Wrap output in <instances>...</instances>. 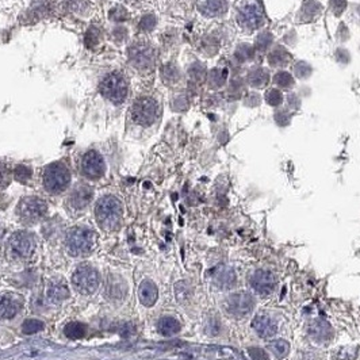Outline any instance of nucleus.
<instances>
[{"label":"nucleus","instance_id":"16","mask_svg":"<svg viewBox=\"0 0 360 360\" xmlns=\"http://www.w3.org/2000/svg\"><path fill=\"white\" fill-rule=\"evenodd\" d=\"M240 22H242L244 26H247L249 28L259 27L260 25L263 23V14L260 11L259 7L249 4V6L242 10L241 21Z\"/></svg>","mask_w":360,"mask_h":360},{"label":"nucleus","instance_id":"26","mask_svg":"<svg viewBox=\"0 0 360 360\" xmlns=\"http://www.w3.org/2000/svg\"><path fill=\"white\" fill-rule=\"evenodd\" d=\"M267 80H268V76L265 74L264 71H256L255 74H252L251 76V83L255 85V87H263V85L267 83Z\"/></svg>","mask_w":360,"mask_h":360},{"label":"nucleus","instance_id":"24","mask_svg":"<svg viewBox=\"0 0 360 360\" xmlns=\"http://www.w3.org/2000/svg\"><path fill=\"white\" fill-rule=\"evenodd\" d=\"M12 179V174L10 168L4 165V164H0V190H4L10 186Z\"/></svg>","mask_w":360,"mask_h":360},{"label":"nucleus","instance_id":"21","mask_svg":"<svg viewBox=\"0 0 360 360\" xmlns=\"http://www.w3.org/2000/svg\"><path fill=\"white\" fill-rule=\"evenodd\" d=\"M224 6H225L224 0H203L202 11L208 15H215L224 8Z\"/></svg>","mask_w":360,"mask_h":360},{"label":"nucleus","instance_id":"28","mask_svg":"<svg viewBox=\"0 0 360 360\" xmlns=\"http://www.w3.org/2000/svg\"><path fill=\"white\" fill-rule=\"evenodd\" d=\"M283 98H282V94L278 90H271L268 94H267V102L270 103L271 106H278L281 104Z\"/></svg>","mask_w":360,"mask_h":360},{"label":"nucleus","instance_id":"33","mask_svg":"<svg viewBox=\"0 0 360 360\" xmlns=\"http://www.w3.org/2000/svg\"><path fill=\"white\" fill-rule=\"evenodd\" d=\"M3 234H4V229H3V226L0 225V237L3 236Z\"/></svg>","mask_w":360,"mask_h":360},{"label":"nucleus","instance_id":"18","mask_svg":"<svg viewBox=\"0 0 360 360\" xmlns=\"http://www.w3.org/2000/svg\"><path fill=\"white\" fill-rule=\"evenodd\" d=\"M180 331L179 321L172 317H164L158 321V332L163 336H174Z\"/></svg>","mask_w":360,"mask_h":360},{"label":"nucleus","instance_id":"1","mask_svg":"<svg viewBox=\"0 0 360 360\" xmlns=\"http://www.w3.org/2000/svg\"><path fill=\"white\" fill-rule=\"evenodd\" d=\"M95 218L102 231H115L122 220V205L111 195L101 198L95 206Z\"/></svg>","mask_w":360,"mask_h":360},{"label":"nucleus","instance_id":"14","mask_svg":"<svg viewBox=\"0 0 360 360\" xmlns=\"http://www.w3.org/2000/svg\"><path fill=\"white\" fill-rule=\"evenodd\" d=\"M252 328L255 329V332L259 334L260 337H272L276 332V325L272 318L267 317V315H257L255 317V320L252 321Z\"/></svg>","mask_w":360,"mask_h":360},{"label":"nucleus","instance_id":"5","mask_svg":"<svg viewBox=\"0 0 360 360\" xmlns=\"http://www.w3.org/2000/svg\"><path fill=\"white\" fill-rule=\"evenodd\" d=\"M72 282L79 293L90 295V294L95 293L96 288L99 287L101 276L98 274V271L90 265H80L74 272Z\"/></svg>","mask_w":360,"mask_h":360},{"label":"nucleus","instance_id":"23","mask_svg":"<svg viewBox=\"0 0 360 360\" xmlns=\"http://www.w3.org/2000/svg\"><path fill=\"white\" fill-rule=\"evenodd\" d=\"M33 175V171L28 168L27 165H18L17 168L14 169V178L21 181V183H26Z\"/></svg>","mask_w":360,"mask_h":360},{"label":"nucleus","instance_id":"25","mask_svg":"<svg viewBox=\"0 0 360 360\" xmlns=\"http://www.w3.org/2000/svg\"><path fill=\"white\" fill-rule=\"evenodd\" d=\"M270 348L272 349V352L278 356V358H283L284 355L288 352V343L284 340H275L274 343L270 344Z\"/></svg>","mask_w":360,"mask_h":360},{"label":"nucleus","instance_id":"9","mask_svg":"<svg viewBox=\"0 0 360 360\" xmlns=\"http://www.w3.org/2000/svg\"><path fill=\"white\" fill-rule=\"evenodd\" d=\"M35 248V238L28 231H17L10 238V249L18 257H28Z\"/></svg>","mask_w":360,"mask_h":360},{"label":"nucleus","instance_id":"31","mask_svg":"<svg viewBox=\"0 0 360 360\" xmlns=\"http://www.w3.org/2000/svg\"><path fill=\"white\" fill-rule=\"evenodd\" d=\"M111 18L114 21H124L128 18V12L125 11V8H122V7H118V8H114L111 11Z\"/></svg>","mask_w":360,"mask_h":360},{"label":"nucleus","instance_id":"22","mask_svg":"<svg viewBox=\"0 0 360 360\" xmlns=\"http://www.w3.org/2000/svg\"><path fill=\"white\" fill-rule=\"evenodd\" d=\"M42 329H44V322L40 320H35V318L26 320L22 325V332L25 334H34V333L41 332Z\"/></svg>","mask_w":360,"mask_h":360},{"label":"nucleus","instance_id":"30","mask_svg":"<svg viewBox=\"0 0 360 360\" xmlns=\"http://www.w3.org/2000/svg\"><path fill=\"white\" fill-rule=\"evenodd\" d=\"M154 25H156V19H154V17H152V15H147V17H144L142 18V21L140 22V27L142 28V30H151V28L154 27Z\"/></svg>","mask_w":360,"mask_h":360},{"label":"nucleus","instance_id":"8","mask_svg":"<svg viewBox=\"0 0 360 360\" xmlns=\"http://www.w3.org/2000/svg\"><path fill=\"white\" fill-rule=\"evenodd\" d=\"M81 172L88 179H99L106 172V164L102 154L96 151H90L83 156Z\"/></svg>","mask_w":360,"mask_h":360},{"label":"nucleus","instance_id":"13","mask_svg":"<svg viewBox=\"0 0 360 360\" xmlns=\"http://www.w3.org/2000/svg\"><path fill=\"white\" fill-rule=\"evenodd\" d=\"M130 60L137 68H149L153 64V53L152 51L144 45H135L130 49Z\"/></svg>","mask_w":360,"mask_h":360},{"label":"nucleus","instance_id":"17","mask_svg":"<svg viewBox=\"0 0 360 360\" xmlns=\"http://www.w3.org/2000/svg\"><path fill=\"white\" fill-rule=\"evenodd\" d=\"M92 199V190L90 186H79L76 190H74L71 195V205L72 207L81 210L84 208Z\"/></svg>","mask_w":360,"mask_h":360},{"label":"nucleus","instance_id":"29","mask_svg":"<svg viewBox=\"0 0 360 360\" xmlns=\"http://www.w3.org/2000/svg\"><path fill=\"white\" fill-rule=\"evenodd\" d=\"M248 352H249V356H251V359L252 360H270L268 355L265 354L263 349L251 348Z\"/></svg>","mask_w":360,"mask_h":360},{"label":"nucleus","instance_id":"11","mask_svg":"<svg viewBox=\"0 0 360 360\" xmlns=\"http://www.w3.org/2000/svg\"><path fill=\"white\" fill-rule=\"evenodd\" d=\"M252 308H254V299L247 294H236L228 302V310L237 317L248 314Z\"/></svg>","mask_w":360,"mask_h":360},{"label":"nucleus","instance_id":"15","mask_svg":"<svg viewBox=\"0 0 360 360\" xmlns=\"http://www.w3.org/2000/svg\"><path fill=\"white\" fill-rule=\"evenodd\" d=\"M157 287L154 286L152 282L144 281L141 283L140 287H138V298H140V302L144 306H148V308L153 306L157 301Z\"/></svg>","mask_w":360,"mask_h":360},{"label":"nucleus","instance_id":"20","mask_svg":"<svg viewBox=\"0 0 360 360\" xmlns=\"http://www.w3.org/2000/svg\"><path fill=\"white\" fill-rule=\"evenodd\" d=\"M85 325L81 322H71L65 327V336L72 340H79L85 336Z\"/></svg>","mask_w":360,"mask_h":360},{"label":"nucleus","instance_id":"3","mask_svg":"<svg viewBox=\"0 0 360 360\" xmlns=\"http://www.w3.org/2000/svg\"><path fill=\"white\" fill-rule=\"evenodd\" d=\"M71 183V172L62 163H53L48 165L44 172V186L51 194H60Z\"/></svg>","mask_w":360,"mask_h":360},{"label":"nucleus","instance_id":"27","mask_svg":"<svg viewBox=\"0 0 360 360\" xmlns=\"http://www.w3.org/2000/svg\"><path fill=\"white\" fill-rule=\"evenodd\" d=\"M275 83L281 87H286V88H290L294 83V79L287 74V72H281L275 76Z\"/></svg>","mask_w":360,"mask_h":360},{"label":"nucleus","instance_id":"32","mask_svg":"<svg viewBox=\"0 0 360 360\" xmlns=\"http://www.w3.org/2000/svg\"><path fill=\"white\" fill-rule=\"evenodd\" d=\"M332 7L334 11L340 14L343 11L344 7H345V0H332Z\"/></svg>","mask_w":360,"mask_h":360},{"label":"nucleus","instance_id":"12","mask_svg":"<svg viewBox=\"0 0 360 360\" xmlns=\"http://www.w3.org/2000/svg\"><path fill=\"white\" fill-rule=\"evenodd\" d=\"M251 282H252V286H254V288L257 293L263 294V295H270L274 291V288H275L276 279L271 272L257 271Z\"/></svg>","mask_w":360,"mask_h":360},{"label":"nucleus","instance_id":"4","mask_svg":"<svg viewBox=\"0 0 360 360\" xmlns=\"http://www.w3.org/2000/svg\"><path fill=\"white\" fill-rule=\"evenodd\" d=\"M102 95L113 103H122L128 96V83L121 74L107 75L101 83Z\"/></svg>","mask_w":360,"mask_h":360},{"label":"nucleus","instance_id":"10","mask_svg":"<svg viewBox=\"0 0 360 360\" xmlns=\"http://www.w3.org/2000/svg\"><path fill=\"white\" fill-rule=\"evenodd\" d=\"M22 309V299L15 294H1L0 295V318L10 320L14 318Z\"/></svg>","mask_w":360,"mask_h":360},{"label":"nucleus","instance_id":"6","mask_svg":"<svg viewBox=\"0 0 360 360\" xmlns=\"http://www.w3.org/2000/svg\"><path fill=\"white\" fill-rule=\"evenodd\" d=\"M158 114V106L152 98H140L134 102L131 108V117L141 126L152 125Z\"/></svg>","mask_w":360,"mask_h":360},{"label":"nucleus","instance_id":"7","mask_svg":"<svg viewBox=\"0 0 360 360\" xmlns=\"http://www.w3.org/2000/svg\"><path fill=\"white\" fill-rule=\"evenodd\" d=\"M48 211L46 203L37 197H27L18 205V214L26 222H35L41 220Z\"/></svg>","mask_w":360,"mask_h":360},{"label":"nucleus","instance_id":"19","mask_svg":"<svg viewBox=\"0 0 360 360\" xmlns=\"http://www.w3.org/2000/svg\"><path fill=\"white\" fill-rule=\"evenodd\" d=\"M49 299L54 301V302H60L62 299H65L69 297V291H68V287L65 286V283H54L49 287V291H48Z\"/></svg>","mask_w":360,"mask_h":360},{"label":"nucleus","instance_id":"2","mask_svg":"<svg viewBox=\"0 0 360 360\" xmlns=\"http://www.w3.org/2000/svg\"><path fill=\"white\" fill-rule=\"evenodd\" d=\"M96 240H98V236L95 231L84 226H76L68 231L67 248L71 255L83 256V255L91 254V251L96 245Z\"/></svg>","mask_w":360,"mask_h":360}]
</instances>
